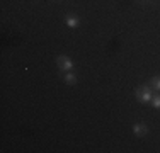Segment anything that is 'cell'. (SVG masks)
<instances>
[{
  "instance_id": "cell-1",
  "label": "cell",
  "mask_w": 160,
  "mask_h": 153,
  "mask_svg": "<svg viewBox=\"0 0 160 153\" xmlns=\"http://www.w3.org/2000/svg\"><path fill=\"white\" fill-rule=\"evenodd\" d=\"M152 97H153V94H152L150 87L143 85V87H138V89H136V99H138L140 102H148V101H152Z\"/></svg>"
},
{
  "instance_id": "cell-2",
  "label": "cell",
  "mask_w": 160,
  "mask_h": 153,
  "mask_svg": "<svg viewBox=\"0 0 160 153\" xmlns=\"http://www.w3.org/2000/svg\"><path fill=\"white\" fill-rule=\"evenodd\" d=\"M56 63H58V67L62 68V70H72V68H73L72 60L67 58V56H58V58H56Z\"/></svg>"
},
{
  "instance_id": "cell-3",
  "label": "cell",
  "mask_w": 160,
  "mask_h": 153,
  "mask_svg": "<svg viewBox=\"0 0 160 153\" xmlns=\"http://www.w3.org/2000/svg\"><path fill=\"white\" fill-rule=\"evenodd\" d=\"M133 131H135L136 136H145L148 133V128L145 124H135V128H133Z\"/></svg>"
},
{
  "instance_id": "cell-4",
  "label": "cell",
  "mask_w": 160,
  "mask_h": 153,
  "mask_svg": "<svg viewBox=\"0 0 160 153\" xmlns=\"http://www.w3.org/2000/svg\"><path fill=\"white\" fill-rule=\"evenodd\" d=\"M65 82H67L68 85H75V83H77V75L75 73H67L65 75Z\"/></svg>"
},
{
  "instance_id": "cell-5",
  "label": "cell",
  "mask_w": 160,
  "mask_h": 153,
  "mask_svg": "<svg viewBox=\"0 0 160 153\" xmlns=\"http://www.w3.org/2000/svg\"><path fill=\"white\" fill-rule=\"evenodd\" d=\"M150 83H152V87H153L155 90H157V92H160V76H153Z\"/></svg>"
},
{
  "instance_id": "cell-6",
  "label": "cell",
  "mask_w": 160,
  "mask_h": 153,
  "mask_svg": "<svg viewBox=\"0 0 160 153\" xmlns=\"http://www.w3.org/2000/svg\"><path fill=\"white\" fill-rule=\"evenodd\" d=\"M67 26H68V27H75V26H78V19L68 17V19H67Z\"/></svg>"
},
{
  "instance_id": "cell-7",
  "label": "cell",
  "mask_w": 160,
  "mask_h": 153,
  "mask_svg": "<svg viewBox=\"0 0 160 153\" xmlns=\"http://www.w3.org/2000/svg\"><path fill=\"white\" fill-rule=\"evenodd\" d=\"M153 107L155 109H160V95H153Z\"/></svg>"
}]
</instances>
